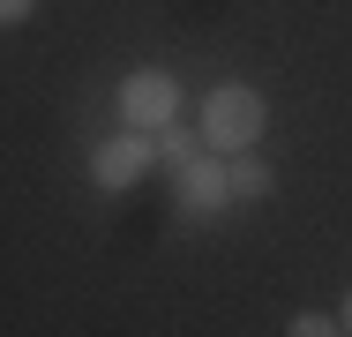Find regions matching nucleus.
Listing matches in <instances>:
<instances>
[{
  "label": "nucleus",
  "mask_w": 352,
  "mask_h": 337,
  "mask_svg": "<svg viewBox=\"0 0 352 337\" xmlns=\"http://www.w3.org/2000/svg\"><path fill=\"white\" fill-rule=\"evenodd\" d=\"M285 337H345V323H330V315H292Z\"/></svg>",
  "instance_id": "obj_6"
},
{
  "label": "nucleus",
  "mask_w": 352,
  "mask_h": 337,
  "mask_svg": "<svg viewBox=\"0 0 352 337\" xmlns=\"http://www.w3.org/2000/svg\"><path fill=\"white\" fill-rule=\"evenodd\" d=\"M225 173H232V195H270V173H263V165H248V157H240V165H225Z\"/></svg>",
  "instance_id": "obj_5"
},
{
  "label": "nucleus",
  "mask_w": 352,
  "mask_h": 337,
  "mask_svg": "<svg viewBox=\"0 0 352 337\" xmlns=\"http://www.w3.org/2000/svg\"><path fill=\"white\" fill-rule=\"evenodd\" d=\"M180 202H188L195 217L225 210V202H232V173H225V165H188V173H180Z\"/></svg>",
  "instance_id": "obj_4"
},
{
  "label": "nucleus",
  "mask_w": 352,
  "mask_h": 337,
  "mask_svg": "<svg viewBox=\"0 0 352 337\" xmlns=\"http://www.w3.org/2000/svg\"><path fill=\"white\" fill-rule=\"evenodd\" d=\"M263 90H248V83H217L210 98H203V150H217V157H232V150H255L263 142Z\"/></svg>",
  "instance_id": "obj_1"
},
{
  "label": "nucleus",
  "mask_w": 352,
  "mask_h": 337,
  "mask_svg": "<svg viewBox=\"0 0 352 337\" xmlns=\"http://www.w3.org/2000/svg\"><path fill=\"white\" fill-rule=\"evenodd\" d=\"M120 120L142 128V135L173 128V120H180V83H173L165 67H135V75L120 83Z\"/></svg>",
  "instance_id": "obj_2"
},
{
  "label": "nucleus",
  "mask_w": 352,
  "mask_h": 337,
  "mask_svg": "<svg viewBox=\"0 0 352 337\" xmlns=\"http://www.w3.org/2000/svg\"><path fill=\"white\" fill-rule=\"evenodd\" d=\"M30 8H38V0H0V30H8V23H23Z\"/></svg>",
  "instance_id": "obj_7"
},
{
  "label": "nucleus",
  "mask_w": 352,
  "mask_h": 337,
  "mask_svg": "<svg viewBox=\"0 0 352 337\" xmlns=\"http://www.w3.org/2000/svg\"><path fill=\"white\" fill-rule=\"evenodd\" d=\"M338 323H345V337H352V292H345V307H338Z\"/></svg>",
  "instance_id": "obj_8"
},
{
  "label": "nucleus",
  "mask_w": 352,
  "mask_h": 337,
  "mask_svg": "<svg viewBox=\"0 0 352 337\" xmlns=\"http://www.w3.org/2000/svg\"><path fill=\"white\" fill-rule=\"evenodd\" d=\"M142 165H150V135L128 128V135H105L98 150H90V180L113 195V188H135L142 180Z\"/></svg>",
  "instance_id": "obj_3"
}]
</instances>
